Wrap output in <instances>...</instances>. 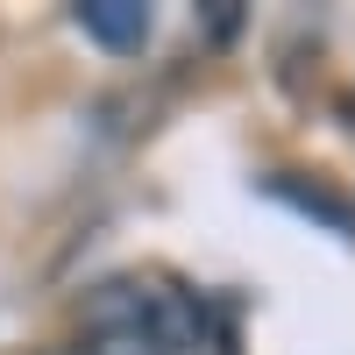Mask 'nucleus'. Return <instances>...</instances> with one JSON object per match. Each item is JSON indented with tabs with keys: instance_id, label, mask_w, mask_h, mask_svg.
<instances>
[{
	"instance_id": "obj_1",
	"label": "nucleus",
	"mask_w": 355,
	"mask_h": 355,
	"mask_svg": "<svg viewBox=\"0 0 355 355\" xmlns=\"http://www.w3.org/2000/svg\"><path fill=\"white\" fill-rule=\"evenodd\" d=\"M78 28L107 50H135L150 36V8H135V0H85L78 8Z\"/></svg>"
}]
</instances>
